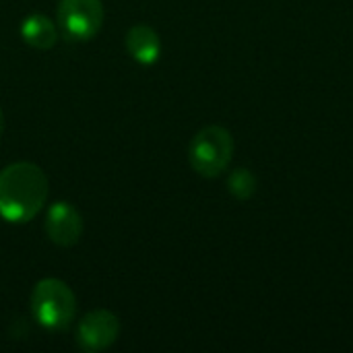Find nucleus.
<instances>
[{
  "mask_svg": "<svg viewBox=\"0 0 353 353\" xmlns=\"http://www.w3.org/2000/svg\"><path fill=\"white\" fill-rule=\"evenodd\" d=\"M50 182L43 170L31 161H17L0 172V219L27 223L46 205Z\"/></svg>",
  "mask_w": 353,
  "mask_h": 353,
  "instance_id": "nucleus-1",
  "label": "nucleus"
},
{
  "mask_svg": "<svg viewBox=\"0 0 353 353\" xmlns=\"http://www.w3.org/2000/svg\"><path fill=\"white\" fill-rule=\"evenodd\" d=\"M31 312L43 329L64 331L77 316V298L64 281L48 277L33 288Z\"/></svg>",
  "mask_w": 353,
  "mask_h": 353,
  "instance_id": "nucleus-2",
  "label": "nucleus"
},
{
  "mask_svg": "<svg viewBox=\"0 0 353 353\" xmlns=\"http://www.w3.org/2000/svg\"><path fill=\"white\" fill-rule=\"evenodd\" d=\"M234 155V139L228 128L211 124L194 134L188 147V161L192 170L205 178L221 176Z\"/></svg>",
  "mask_w": 353,
  "mask_h": 353,
  "instance_id": "nucleus-3",
  "label": "nucleus"
},
{
  "mask_svg": "<svg viewBox=\"0 0 353 353\" xmlns=\"http://www.w3.org/2000/svg\"><path fill=\"white\" fill-rule=\"evenodd\" d=\"M58 25L70 41L93 39L103 25L101 0H60Z\"/></svg>",
  "mask_w": 353,
  "mask_h": 353,
  "instance_id": "nucleus-4",
  "label": "nucleus"
},
{
  "mask_svg": "<svg viewBox=\"0 0 353 353\" xmlns=\"http://www.w3.org/2000/svg\"><path fill=\"white\" fill-rule=\"evenodd\" d=\"M120 335L118 316L110 310H91L87 312L77 327V343L85 352H103L116 343Z\"/></svg>",
  "mask_w": 353,
  "mask_h": 353,
  "instance_id": "nucleus-5",
  "label": "nucleus"
},
{
  "mask_svg": "<svg viewBox=\"0 0 353 353\" xmlns=\"http://www.w3.org/2000/svg\"><path fill=\"white\" fill-rule=\"evenodd\" d=\"M46 234L56 246H74L83 236V217L79 209L64 201L54 203L46 215Z\"/></svg>",
  "mask_w": 353,
  "mask_h": 353,
  "instance_id": "nucleus-6",
  "label": "nucleus"
},
{
  "mask_svg": "<svg viewBox=\"0 0 353 353\" xmlns=\"http://www.w3.org/2000/svg\"><path fill=\"white\" fill-rule=\"evenodd\" d=\"M126 50L141 64H155L161 56V39L149 25H134L126 33Z\"/></svg>",
  "mask_w": 353,
  "mask_h": 353,
  "instance_id": "nucleus-7",
  "label": "nucleus"
},
{
  "mask_svg": "<svg viewBox=\"0 0 353 353\" xmlns=\"http://www.w3.org/2000/svg\"><path fill=\"white\" fill-rule=\"evenodd\" d=\"M21 37L35 50H50L58 41V29L46 14H29L21 23Z\"/></svg>",
  "mask_w": 353,
  "mask_h": 353,
  "instance_id": "nucleus-8",
  "label": "nucleus"
},
{
  "mask_svg": "<svg viewBox=\"0 0 353 353\" xmlns=\"http://www.w3.org/2000/svg\"><path fill=\"white\" fill-rule=\"evenodd\" d=\"M228 190L238 199V201H248L256 192V178L250 170L238 168L230 174L228 178Z\"/></svg>",
  "mask_w": 353,
  "mask_h": 353,
  "instance_id": "nucleus-9",
  "label": "nucleus"
},
{
  "mask_svg": "<svg viewBox=\"0 0 353 353\" xmlns=\"http://www.w3.org/2000/svg\"><path fill=\"white\" fill-rule=\"evenodd\" d=\"M2 132H4V114L0 110V137H2Z\"/></svg>",
  "mask_w": 353,
  "mask_h": 353,
  "instance_id": "nucleus-10",
  "label": "nucleus"
}]
</instances>
